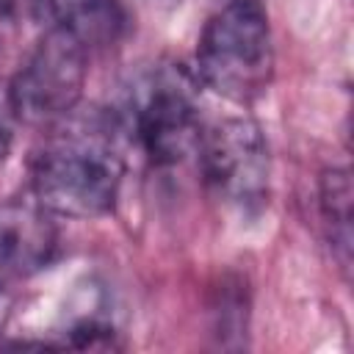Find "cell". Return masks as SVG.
<instances>
[{"label": "cell", "mask_w": 354, "mask_h": 354, "mask_svg": "<svg viewBox=\"0 0 354 354\" xmlns=\"http://www.w3.org/2000/svg\"><path fill=\"white\" fill-rule=\"evenodd\" d=\"M351 174L346 169H329L321 177L318 205L326 227V238L343 268L351 263Z\"/></svg>", "instance_id": "cell-8"}, {"label": "cell", "mask_w": 354, "mask_h": 354, "mask_svg": "<svg viewBox=\"0 0 354 354\" xmlns=\"http://www.w3.org/2000/svg\"><path fill=\"white\" fill-rule=\"evenodd\" d=\"M274 75V39L254 0H232L216 11L196 41V80L232 102H254Z\"/></svg>", "instance_id": "cell-2"}, {"label": "cell", "mask_w": 354, "mask_h": 354, "mask_svg": "<svg viewBox=\"0 0 354 354\" xmlns=\"http://www.w3.org/2000/svg\"><path fill=\"white\" fill-rule=\"evenodd\" d=\"M124 127L152 163L185 160L205 133L196 77L174 64H158L138 75L127 91Z\"/></svg>", "instance_id": "cell-3"}, {"label": "cell", "mask_w": 354, "mask_h": 354, "mask_svg": "<svg viewBox=\"0 0 354 354\" xmlns=\"http://www.w3.org/2000/svg\"><path fill=\"white\" fill-rule=\"evenodd\" d=\"M55 249L53 213L33 194L0 202V277H30L53 263Z\"/></svg>", "instance_id": "cell-6"}, {"label": "cell", "mask_w": 354, "mask_h": 354, "mask_svg": "<svg viewBox=\"0 0 354 354\" xmlns=\"http://www.w3.org/2000/svg\"><path fill=\"white\" fill-rule=\"evenodd\" d=\"M199 163L207 188L241 216H254L268 202L271 155L257 122L230 116L205 127L199 138Z\"/></svg>", "instance_id": "cell-5"}, {"label": "cell", "mask_w": 354, "mask_h": 354, "mask_svg": "<svg viewBox=\"0 0 354 354\" xmlns=\"http://www.w3.org/2000/svg\"><path fill=\"white\" fill-rule=\"evenodd\" d=\"M124 174L116 138L100 124H72L50 136L30 160V194L53 213L94 218L113 207Z\"/></svg>", "instance_id": "cell-1"}, {"label": "cell", "mask_w": 354, "mask_h": 354, "mask_svg": "<svg viewBox=\"0 0 354 354\" xmlns=\"http://www.w3.org/2000/svg\"><path fill=\"white\" fill-rule=\"evenodd\" d=\"M11 307H14L11 293H8V288H6V282H3V277H0V335H3V329H6V324H8V318H11Z\"/></svg>", "instance_id": "cell-10"}, {"label": "cell", "mask_w": 354, "mask_h": 354, "mask_svg": "<svg viewBox=\"0 0 354 354\" xmlns=\"http://www.w3.org/2000/svg\"><path fill=\"white\" fill-rule=\"evenodd\" d=\"M86 50L75 33L58 25L33 44L8 80L19 122L36 127L61 124L75 111L86 86Z\"/></svg>", "instance_id": "cell-4"}, {"label": "cell", "mask_w": 354, "mask_h": 354, "mask_svg": "<svg viewBox=\"0 0 354 354\" xmlns=\"http://www.w3.org/2000/svg\"><path fill=\"white\" fill-rule=\"evenodd\" d=\"M17 124H19V116H17V108L11 100V88H8V83H0V160L8 155V149L14 144Z\"/></svg>", "instance_id": "cell-9"}, {"label": "cell", "mask_w": 354, "mask_h": 354, "mask_svg": "<svg viewBox=\"0 0 354 354\" xmlns=\"http://www.w3.org/2000/svg\"><path fill=\"white\" fill-rule=\"evenodd\" d=\"M53 25L75 33L86 47L111 41L122 28L116 0H41Z\"/></svg>", "instance_id": "cell-7"}]
</instances>
